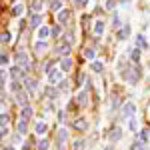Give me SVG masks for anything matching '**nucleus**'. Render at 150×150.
Returning <instances> with one entry per match:
<instances>
[{
    "instance_id": "obj_1",
    "label": "nucleus",
    "mask_w": 150,
    "mask_h": 150,
    "mask_svg": "<svg viewBox=\"0 0 150 150\" xmlns=\"http://www.w3.org/2000/svg\"><path fill=\"white\" fill-rule=\"evenodd\" d=\"M16 62H18V64L24 68V72L30 68V64H28V56H26L24 52H18V54H16Z\"/></svg>"
},
{
    "instance_id": "obj_2",
    "label": "nucleus",
    "mask_w": 150,
    "mask_h": 150,
    "mask_svg": "<svg viewBox=\"0 0 150 150\" xmlns=\"http://www.w3.org/2000/svg\"><path fill=\"white\" fill-rule=\"evenodd\" d=\"M48 82L50 84H54V82H58L60 78H62V70H48Z\"/></svg>"
},
{
    "instance_id": "obj_3",
    "label": "nucleus",
    "mask_w": 150,
    "mask_h": 150,
    "mask_svg": "<svg viewBox=\"0 0 150 150\" xmlns=\"http://www.w3.org/2000/svg\"><path fill=\"white\" fill-rule=\"evenodd\" d=\"M134 110H136V108H134V104H132V102H128V104H124V106H122V114L126 116V118H132Z\"/></svg>"
},
{
    "instance_id": "obj_4",
    "label": "nucleus",
    "mask_w": 150,
    "mask_h": 150,
    "mask_svg": "<svg viewBox=\"0 0 150 150\" xmlns=\"http://www.w3.org/2000/svg\"><path fill=\"white\" fill-rule=\"evenodd\" d=\"M128 34H130V26H122V28H120V32H118V38H120V40H126L128 38Z\"/></svg>"
},
{
    "instance_id": "obj_5",
    "label": "nucleus",
    "mask_w": 150,
    "mask_h": 150,
    "mask_svg": "<svg viewBox=\"0 0 150 150\" xmlns=\"http://www.w3.org/2000/svg\"><path fill=\"white\" fill-rule=\"evenodd\" d=\"M70 68H72V60H70V58H64L62 64H60V70H62V72H68Z\"/></svg>"
},
{
    "instance_id": "obj_6",
    "label": "nucleus",
    "mask_w": 150,
    "mask_h": 150,
    "mask_svg": "<svg viewBox=\"0 0 150 150\" xmlns=\"http://www.w3.org/2000/svg\"><path fill=\"white\" fill-rule=\"evenodd\" d=\"M42 22V18H40V14H34L32 18H30V28H38Z\"/></svg>"
},
{
    "instance_id": "obj_7",
    "label": "nucleus",
    "mask_w": 150,
    "mask_h": 150,
    "mask_svg": "<svg viewBox=\"0 0 150 150\" xmlns=\"http://www.w3.org/2000/svg\"><path fill=\"white\" fill-rule=\"evenodd\" d=\"M48 34H50V28H48V26H42V28L38 30V38H40V40H46Z\"/></svg>"
},
{
    "instance_id": "obj_8",
    "label": "nucleus",
    "mask_w": 150,
    "mask_h": 150,
    "mask_svg": "<svg viewBox=\"0 0 150 150\" xmlns=\"http://www.w3.org/2000/svg\"><path fill=\"white\" fill-rule=\"evenodd\" d=\"M120 136H122V130H120V128H114V130L110 132V140H112V142L120 140Z\"/></svg>"
},
{
    "instance_id": "obj_9",
    "label": "nucleus",
    "mask_w": 150,
    "mask_h": 150,
    "mask_svg": "<svg viewBox=\"0 0 150 150\" xmlns=\"http://www.w3.org/2000/svg\"><path fill=\"white\" fill-rule=\"evenodd\" d=\"M76 100H78V104H88V94L86 92H78Z\"/></svg>"
},
{
    "instance_id": "obj_10",
    "label": "nucleus",
    "mask_w": 150,
    "mask_h": 150,
    "mask_svg": "<svg viewBox=\"0 0 150 150\" xmlns=\"http://www.w3.org/2000/svg\"><path fill=\"white\" fill-rule=\"evenodd\" d=\"M22 12H24V6H22V4H14V6H12V14H14V16H20Z\"/></svg>"
},
{
    "instance_id": "obj_11",
    "label": "nucleus",
    "mask_w": 150,
    "mask_h": 150,
    "mask_svg": "<svg viewBox=\"0 0 150 150\" xmlns=\"http://www.w3.org/2000/svg\"><path fill=\"white\" fill-rule=\"evenodd\" d=\"M60 8H62V2H60V0H52V2H50V10L58 12Z\"/></svg>"
},
{
    "instance_id": "obj_12",
    "label": "nucleus",
    "mask_w": 150,
    "mask_h": 150,
    "mask_svg": "<svg viewBox=\"0 0 150 150\" xmlns=\"http://www.w3.org/2000/svg\"><path fill=\"white\" fill-rule=\"evenodd\" d=\"M94 32H96L98 36L102 34V32H104V22H100V20H98V22L94 24Z\"/></svg>"
},
{
    "instance_id": "obj_13",
    "label": "nucleus",
    "mask_w": 150,
    "mask_h": 150,
    "mask_svg": "<svg viewBox=\"0 0 150 150\" xmlns=\"http://www.w3.org/2000/svg\"><path fill=\"white\" fill-rule=\"evenodd\" d=\"M26 88H28L30 92H34V90H36V80H34V78H28V80H26Z\"/></svg>"
},
{
    "instance_id": "obj_14",
    "label": "nucleus",
    "mask_w": 150,
    "mask_h": 150,
    "mask_svg": "<svg viewBox=\"0 0 150 150\" xmlns=\"http://www.w3.org/2000/svg\"><path fill=\"white\" fill-rule=\"evenodd\" d=\"M32 116V108L30 106H24V110H22V120H28Z\"/></svg>"
},
{
    "instance_id": "obj_15",
    "label": "nucleus",
    "mask_w": 150,
    "mask_h": 150,
    "mask_svg": "<svg viewBox=\"0 0 150 150\" xmlns=\"http://www.w3.org/2000/svg\"><path fill=\"white\" fill-rule=\"evenodd\" d=\"M68 18H70V12H68V10H64V12H60V14H58V20H60L62 24L66 22Z\"/></svg>"
},
{
    "instance_id": "obj_16",
    "label": "nucleus",
    "mask_w": 150,
    "mask_h": 150,
    "mask_svg": "<svg viewBox=\"0 0 150 150\" xmlns=\"http://www.w3.org/2000/svg\"><path fill=\"white\" fill-rule=\"evenodd\" d=\"M46 130H48V126L44 122H38V124H36V132H38V134H44Z\"/></svg>"
},
{
    "instance_id": "obj_17",
    "label": "nucleus",
    "mask_w": 150,
    "mask_h": 150,
    "mask_svg": "<svg viewBox=\"0 0 150 150\" xmlns=\"http://www.w3.org/2000/svg\"><path fill=\"white\" fill-rule=\"evenodd\" d=\"M46 48H48V44H46V42H36L34 50H36V52H44Z\"/></svg>"
},
{
    "instance_id": "obj_18",
    "label": "nucleus",
    "mask_w": 150,
    "mask_h": 150,
    "mask_svg": "<svg viewBox=\"0 0 150 150\" xmlns=\"http://www.w3.org/2000/svg\"><path fill=\"white\" fill-rule=\"evenodd\" d=\"M48 146H50V142H48L46 138H42L38 142V150H48Z\"/></svg>"
},
{
    "instance_id": "obj_19",
    "label": "nucleus",
    "mask_w": 150,
    "mask_h": 150,
    "mask_svg": "<svg viewBox=\"0 0 150 150\" xmlns=\"http://www.w3.org/2000/svg\"><path fill=\"white\" fill-rule=\"evenodd\" d=\"M0 42H2V44H8V42H10V34H8V32H2V34H0Z\"/></svg>"
},
{
    "instance_id": "obj_20",
    "label": "nucleus",
    "mask_w": 150,
    "mask_h": 150,
    "mask_svg": "<svg viewBox=\"0 0 150 150\" xmlns=\"http://www.w3.org/2000/svg\"><path fill=\"white\" fill-rule=\"evenodd\" d=\"M58 52L66 56V54H68V52H70V46H68V44H60V48H58Z\"/></svg>"
},
{
    "instance_id": "obj_21",
    "label": "nucleus",
    "mask_w": 150,
    "mask_h": 150,
    "mask_svg": "<svg viewBox=\"0 0 150 150\" xmlns=\"http://www.w3.org/2000/svg\"><path fill=\"white\" fill-rule=\"evenodd\" d=\"M20 88H22V84H20L18 80H14V82H12V92H16V94H18V92H20Z\"/></svg>"
},
{
    "instance_id": "obj_22",
    "label": "nucleus",
    "mask_w": 150,
    "mask_h": 150,
    "mask_svg": "<svg viewBox=\"0 0 150 150\" xmlns=\"http://www.w3.org/2000/svg\"><path fill=\"white\" fill-rule=\"evenodd\" d=\"M16 98H18V104H20V106H26V94H16Z\"/></svg>"
},
{
    "instance_id": "obj_23",
    "label": "nucleus",
    "mask_w": 150,
    "mask_h": 150,
    "mask_svg": "<svg viewBox=\"0 0 150 150\" xmlns=\"http://www.w3.org/2000/svg\"><path fill=\"white\" fill-rule=\"evenodd\" d=\"M74 126L78 128V130H86V128H88V124H86L84 120H76V124H74Z\"/></svg>"
},
{
    "instance_id": "obj_24",
    "label": "nucleus",
    "mask_w": 150,
    "mask_h": 150,
    "mask_svg": "<svg viewBox=\"0 0 150 150\" xmlns=\"http://www.w3.org/2000/svg\"><path fill=\"white\" fill-rule=\"evenodd\" d=\"M130 150H146V146H144V142H134Z\"/></svg>"
},
{
    "instance_id": "obj_25",
    "label": "nucleus",
    "mask_w": 150,
    "mask_h": 150,
    "mask_svg": "<svg viewBox=\"0 0 150 150\" xmlns=\"http://www.w3.org/2000/svg\"><path fill=\"white\" fill-rule=\"evenodd\" d=\"M130 58H132L134 62H138V60H140V50H138V48H136V50H132V54H130Z\"/></svg>"
},
{
    "instance_id": "obj_26",
    "label": "nucleus",
    "mask_w": 150,
    "mask_h": 150,
    "mask_svg": "<svg viewBox=\"0 0 150 150\" xmlns=\"http://www.w3.org/2000/svg\"><path fill=\"white\" fill-rule=\"evenodd\" d=\"M18 132H20V134L26 132V120H20V122H18Z\"/></svg>"
},
{
    "instance_id": "obj_27",
    "label": "nucleus",
    "mask_w": 150,
    "mask_h": 150,
    "mask_svg": "<svg viewBox=\"0 0 150 150\" xmlns=\"http://www.w3.org/2000/svg\"><path fill=\"white\" fill-rule=\"evenodd\" d=\"M68 138V132H66V130H60V132H58V142H62V140H66Z\"/></svg>"
},
{
    "instance_id": "obj_28",
    "label": "nucleus",
    "mask_w": 150,
    "mask_h": 150,
    "mask_svg": "<svg viewBox=\"0 0 150 150\" xmlns=\"http://www.w3.org/2000/svg\"><path fill=\"white\" fill-rule=\"evenodd\" d=\"M148 134H150L148 130H142V132L138 134V136H140V142H146V140H148Z\"/></svg>"
},
{
    "instance_id": "obj_29",
    "label": "nucleus",
    "mask_w": 150,
    "mask_h": 150,
    "mask_svg": "<svg viewBox=\"0 0 150 150\" xmlns=\"http://www.w3.org/2000/svg\"><path fill=\"white\" fill-rule=\"evenodd\" d=\"M136 46H138V48L144 46V48H146V40H144V36H138V40H136Z\"/></svg>"
},
{
    "instance_id": "obj_30",
    "label": "nucleus",
    "mask_w": 150,
    "mask_h": 150,
    "mask_svg": "<svg viewBox=\"0 0 150 150\" xmlns=\"http://www.w3.org/2000/svg\"><path fill=\"white\" fill-rule=\"evenodd\" d=\"M92 70L94 72H102V62H92Z\"/></svg>"
},
{
    "instance_id": "obj_31",
    "label": "nucleus",
    "mask_w": 150,
    "mask_h": 150,
    "mask_svg": "<svg viewBox=\"0 0 150 150\" xmlns=\"http://www.w3.org/2000/svg\"><path fill=\"white\" fill-rule=\"evenodd\" d=\"M84 56H86V58H90V60H92V58L96 56V54H94V50H92V48H86V52H84Z\"/></svg>"
},
{
    "instance_id": "obj_32",
    "label": "nucleus",
    "mask_w": 150,
    "mask_h": 150,
    "mask_svg": "<svg viewBox=\"0 0 150 150\" xmlns=\"http://www.w3.org/2000/svg\"><path fill=\"white\" fill-rule=\"evenodd\" d=\"M8 118H10L8 114H2V116H0V124H2V126H6V124H8Z\"/></svg>"
},
{
    "instance_id": "obj_33",
    "label": "nucleus",
    "mask_w": 150,
    "mask_h": 150,
    "mask_svg": "<svg viewBox=\"0 0 150 150\" xmlns=\"http://www.w3.org/2000/svg\"><path fill=\"white\" fill-rule=\"evenodd\" d=\"M6 80V72L4 70H0V86H2V82Z\"/></svg>"
},
{
    "instance_id": "obj_34",
    "label": "nucleus",
    "mask_w": 150,
    "mask_h": 150,
    "mask_svg": "<svg viewBox=\"0 0 150 150\" xmlns=\"http://www.w3.org/2000/svg\"><path fill=\"white\" fill-rule=\"evenodd\" d=\"M76 2V6H86L88 4V0H74Z\"/></svg>"
},
{
    "instance_id": "obj_35",
    "label": "nucleus",
    "mask_w": 150,
    "mask_h": 150,
    "mask_svg": "<svg viewBox=\"0 0 150 150\" xmlns=\"http://www.w3.org/2000/svg\"><path fill=\"white\" fill-rule=\"evenodd\" d=\"M0 64H8V56H6V54L0 56Z\"/></svg>"
},
{
    "instance_id": "obj_36",
    "label": "nucleus",
    "mask_w": 150,
    "mask_h": 150,
    "mask_svg": "<svg viewBox=\"0 0 150 150\" xmlns=\"http://www.w3.org/2000/svg\"><path fill=\"white\" fill-rule=\"evenodd\" d=\"M32 8H34V10H40V8H42V6H40V0H34V4H32Z\"/></svg>"
},
{
    "instance_id": "obj_37",
    "label": "nucleus",
    "mask_w": 150,
    "mask_h": 150,
    "mask_svg": "<svg viewBox=\"0 0 150 150\" xmlns=\"http://www.w3.org/2000/svg\"><path fill=\"white\" fill-rule=\"evenodd\" d=\"M138 124H136V120H130V130H136Z\"/></svg>"
},
{
    "instance_id": "obj_38",
    "label": "nucleus",
    "mask_w": 150,
    "mask_h": 150,
    "mask_svg": "<svg viewBox=\"0 0 150 150\" xmlns=\"http://www.w3.org/2000/svg\"><path fill=\"white\" fill-rule=\"evenodd\" d=\"M68 88V82H60V90H66Z\"/></svg>"
},
{
    "instance_id": "obj_39",
    "label": "nucleus",
    "mask_w": 150,
    "mask_h": 150,
    "mask_svg": "<svg viewBox=\"0 0 150 150\" xmlns=\"http://www.w3.org/2000/svg\"><path fill=\"white\" fill-rule=\"evenodd\" d=\"M120 4H130V0H120Z\"/></svg>"
},
{
    "instance_id": "obj_40",
    "label": "nucleus",
    "mask_w": 150,
    "mask_h": 150,
    "mask_svg": "<svg viewBox=\"0 0 150 150\" xmlns=\"http://www.w3.org/2000/svg\"><path fill=\"white\" fill-rule=\"evenodd\" d=\"M104 150H112V148H110V146H108V148H104Z\"/></svg>"
}]
</instances>
